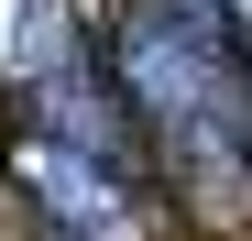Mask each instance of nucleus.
Segmentation results:
<instances>
[{"mask_svg":"<svg viewBox=\"0 0 252 241\" xmlns=\"http://www.w3.org/2000/svg\"><path fill=\"white\" fill-rule=\"evenodd\" d=\"M22 165H33V186H44L55 219H77L88 241H132V176H110V165H88L66 143H33Z\"/></svg>","mask_w":252,"mask_h":241,"instance_id":"7ed1b4c3","label":"nucleus"},{"mask_svg":"<svg viewBox=\"0 0 252 241\" xmlns=\"http://www.w3.org/2000/svg\"><path fill=\"white\" fill-rule=\"evenodd\" d=\"M220 33H230V55L252 66V0H220Z\"/></svg>","mask_w":252,"mask_h":241,"instance_id":"20e7f679","label":"nucleus"},{"mask_svg":"<svg viewBox=\"0 0 252 241\" xmlns=\"http://www.w3.org/2000/svg\"><path fill=\"white\" fill-rule=\"evenodd\" d=\"M44 143L88 153V165H110V176H132V99H121V77H99L88 55L55 66L44 77Z\"/></svg>","mask_w":252,"mask_h":241,"instance_id":"f03ea898","label":"nucleus"},{"mask_svg":"<svg viewBox=\"0 0 252 241\" xmlns=\"http://www.w3.org/2000/svg\"><path fill=\"white\" fill-rule=\"evenodd\" d=\"M110 77L187 209L208 230L252 219V66L230 55L220 0H132L110 33Z\"/></svg>","mask_w":252,"mask_h":241,"instance_id":"f257e3e1","label":"nucleus"}]
</instances>
